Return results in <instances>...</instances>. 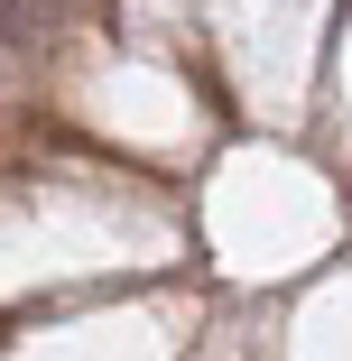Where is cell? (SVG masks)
Masks as SVG:
<instances>
[{
    "mask_svg": "<svg viewBox=\"0 0 352 361\" xmlns=\"http://www.w3.org/2000/svg\"><path fill=\"white\" fill-rule=\"evenodd\" d=\"M56 19V0H0V37H37Z\"/></svg>",
    "mask_w": 352,
    "mask_h": 361,
    "instance_id": "1",
    "label": "cell"
}]
</instances>
